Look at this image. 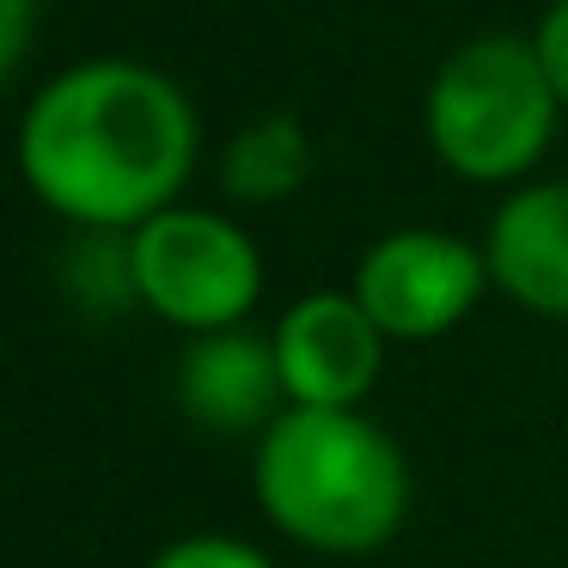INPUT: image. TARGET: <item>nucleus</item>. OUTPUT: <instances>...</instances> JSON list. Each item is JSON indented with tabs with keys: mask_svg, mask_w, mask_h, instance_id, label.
I'll use <instances>...</instances> for the list:
<instances>
[{
	"mask_svg": "<svg viewBox=\"0 0 568 568\" xmlns=\"http://www.w3.org/2000/svg\"><path fill=\"white\" fill-rule=\"evenodd\" d=\"M544 7H550V0H544Z\"/></svg>",
	"mask_w": 568,
	"mask_h": 568,
	"instance_id": "ddd939ff",
	"label": "nucleus"
},
{
	"mask_svg": "<svg viewBox=\"0 0 568 568\" xmlns=\"http://www.w3.org/2000/svg\"><path fill=\"white\" fill-rule=\"evenodd\" d=\"M526 43H531V55H538L544 80H550L556 104L568 111V0H550V7H544Z\"/></svg>",
	"mask_w": 568,
	"mask_h": 568,
	"instance_id": "9b49d317",
	"label": "nucleus"
},
{
	"mask_svg": "<svg viewBox=\"0 0 568 568\" xmlns=\"http://www.w3.org/2000/svg\"><path fill=\"white\" fill-rule=\"evenodd\" d=\"M178 404H184L190 422H202L214 434H263L287 409L270 336L251 331L190 336L184 361H178Z\"/></svg>",
	"mask_w": 568,
	"mask_h": 568,
	"instance_id": "6e6552de",
	"label": "nucleus"
},
{
	"mask_svg": "<svg viewBox=\"0 0 568 568\" xmlns=\"http://www.w3.org/2000/svg\"><path fill=\"white\" fill-rule=\"evenodd\" d=\"M31 26H38V0H0V87L19 74L31 50Z\"/></svg>",
	"mask_w": 568,
	"mask_h": 568,
	"instance_id": "f8f14e48",
	"label": "nucleus"
},
{
	"mask_svg": "<svg viewBox=\"0 0 568 568\" xmlns=\"http://www.w3.org/2000/svg\"><path fill=\"white\" fill-rule=\"evenodd\" d=\"M348 294L367 306L385 343H440L489 294V263H483V245L458 233L397 226L361 251Z\"/></svg>",
	"mask_w": 568,
	"mask_h": 568,
	"instance_id": "39448f33",
	"label": "nucleus"
},
{
	"mask_svg": "<svg viewBox=\"0 0 568 568\" xmlns=\"http://www.w3.org/2000/svg\"><path fill=\"white\" fill-rule=\"evenodd\" d=\"M556 123H562V104L531 43L514 31H477L458 50H446L422 99L434 160L483 190L526 184L550 153Z\"/></svg>",
	"mask_w": 568,
	"mask_h": 568,
	"instance_id": "7ed1b4c3",
	"label": "nucleus"
},
{
	"mask_svg": "<svg viewBox=\"0 0 568 568\" xmlns=\"http://www.w3.org/2000/svg\"><path fill=\"white\" fill-rule=\"evenodd\" d=\"M270 355L282 373V397L300 409H361V397L385 373V331L355 294L318 287L300 294L275 318Z\"/></svg>",
	"mask_w": 568,
	"mask_h": 568,
	"instance_id": "423d86ee",
	"label": "nucleus"
},
{
	"mask_svg": "<svg viewBox=\"0 0 568 568\" xmlns=\"http://www.w3.org/2000/svg\"><path fill=\"white\" fill-rule=\"evenodd\" d=\"M489 287L531 318H568V178H526L483 233Z\"/></svg>",
	"mask_w": 568,
	"mask_h": 568,
	"instance_id": "0eeeda50",
	"label": "nucleus"
},
{
	"mask_svg": "<svg viewBox=\"0 0 568 568\" xmlns=\"http://www.w3.org/2000/svg\"><path fill=\"white\" fill-rule=\"evenodd\" d=\"M251 495L282 538L318 556H367L409 519V458L361 409L287 404L257 434Z\"/></svg>",
	"mask_w": 568,
	"mask_h": 568,
	"instance_id": "f03ea898",
	"label": "nucleus"
},
{
	"mask_svg": "<svg viewBox=\"0 0 568 568\" xmlns=\"http://www.w3.org/2000/svg\"><path fill=\"white\" fill-rule=\"evenodd\" d=\"M148 568H275L257 544L233 538V531H190V538H172Z\"/></svg>",
	"mask_w": 568,
	"mask_h": 568,
	"instance_id": "9d476101",
	"label": "nucleus"
},
{
	"mask_svg": "<svg viewBox=\"0 0 568 568\" xmlns=\"http://www.w3.org/2000/svg\"><path fill=\"white\" fill-rule=\"evenodd\" d=\"M306 178H312V135L287 111H270L257 123L233 129V141L221 148V190L233 202H282Z\"/></svg>",
	"mask_w": 568,
	"mask_h": 568,
	"instance_id": "1a4fd4ad",
	"label": "nucleus"
},
{
	"mask_svg": "<svg viewBox=\"0 0 568 568\" xmlns=\"http://www.w3.org/2000/svg\"><path fill=\"white\" fill-rule=\"evenodd\" d=\"M129 282L135 306L184 336L239 331L263 300V251L226 214L172 202L129 233Z\"/></svg>",
	"mask_w": 568,
	"mask_h": 568,
	"instance_id": "20e7f679",
	"label": "nucleus"
},
{
	"mask_svg": "<svg viewBox=\"0 0 568 568\" xmlns=\"http://www.w3.org/2000/svg\"><path fill=\"white\" fill-rule=\"evenodd\" d=\"M19 178L68 226L135 233L184 202L202 123L165 68L92 55L31 92L19 116Z\"/></svg>",
	"mask_w": 568,
	"mask_h": 568,
	"instance_id": "f257e3e1",
	"label": "nucleus"
}]
</instances>
